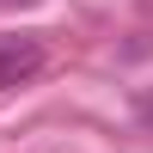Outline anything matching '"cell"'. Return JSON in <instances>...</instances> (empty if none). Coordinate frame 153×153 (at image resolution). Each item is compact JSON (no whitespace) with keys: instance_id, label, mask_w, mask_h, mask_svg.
<instances>
[{"instance_id":"obj_1","label":"cell","mask_w":153,"mask_h":153,"mask_svg":"<svg viewBox=\"0 0 153 153\" xmlns=\"http://www.w3.org/2000/svg\"><path fill=\"white\" fill-rule=\"evenodd\" d=\"M43 61H49V49H43V37H31V31H19V37H0V92H12V86H31L37 74H43Z\"/></svg>"},{"instance_id":"obj_2","label":"cell","mask_w":153,"mask_h":153,"mask_svg":"<svg viewBox=\"0 0 153 153\" xmlns=\"http://www.w3.org/2000/svg\"><path fill=\"white\" fill-rule=\"evenodd\" d=\"M0 6H31V0H0Z\"/></svg>"}]
</instances>
